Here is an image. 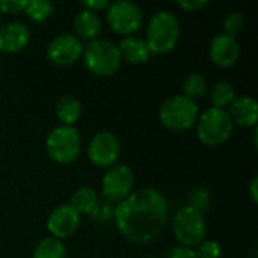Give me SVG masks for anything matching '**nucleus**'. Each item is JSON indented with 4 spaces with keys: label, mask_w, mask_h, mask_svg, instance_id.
<instances>
[{
    "label": "nucleus",
    "mask_w": 258,
    "mask_h": 258,
    "mask_svg": "<svg viewBox=\"0 0 258 258\" xmlns=\"http://www.w3.org/2000/svg\"><path fill=\"white\" fill-rule=\"evenodd\" d=\"M169 218L166 198L153 187L133 190L115 206L113 221L119 233L133 243H148L165 228Z\"/></svg>",
    "instance_id": "nucleus-1"
},
{
    "label": "nucleus",
    "mask_w": 258,
    "mask_h": 258,
    "mask_svg": "<svg viewBox=\"0 0 258 258\" xmlns=\"http://www.w3.org/2000/svg\"><path fill=\"white\" fill-rule=\"evenodd\" d=\"M180 39V23L171 11H157L147 26L145 42L151 54H165L175 48Z\"/></svg>",
    "instance_id": "nucleus-2"
},
{
    "label": "nucleus",
    "mask_w": 258,
    "mask_h": 258,
    "mask_svg": "<svg viewBox=\"0 0 258 258\" xmlns=\"http://www.w3.org/2000/svg\"><path fill=\"white\" fill-rule=\"evenodd\" d=\"M83 62L86 68L101 77L115 74L121 67V54L118 45L106 38H97L83 45Z\"/></svg>",
    "instance_id": "nucleus-3"
},
{
    "label": "nucleus",
    "mask_w": 258,
    "mask_h": 258,
    "mask_svg": "<svg viewBox=\"0 0 258 258\" xmlns=\"http://www.w3.org/2000/svg\"><path fill=\"white\" fill-rule=\"evenodd\" d=\"M200 107L197 101L181 95L166 98L159 109L160 122L172 132H184L197 124Z\"/></svg>",
    "instance_id": "nucleus-4"
},
{
    "label": "nucleus",
    "mask_w": 258,
    "mask_h": 258,
    "mask_svg": "<svg viewBox=\"0 0 258 258\" xmlns=\"http://www.w3.org/2000/svg\"><path fill=\"white\" fill-rule=\"evenodd\" d=\"M234 122L231 121L227 109L209 107L198 116L197 121V136L209 147H219L227 142L233 133Z\"/></svg>",
    "instance_id": "nucleus-5"
},
{
    "label": "nucleus",
    "mask_w": 258,
    "mask_h": 258,
    "mask_svg": "<svg viewBox=\"0 0 258 258\" xmlns=\"http://www.w3.org/2000/svg\"><path fill=\"white\" fill-rule=\"evenodd\" d=\"M172 231L180 246L194 249L207 237V224L204 215L190 206L180 207L172 219Z\"/></svg>",
    "instance_id": "nucleus-6"
},
{
    "label": "nucleus",
    "mask_w": 258,
    "mask_h": 258,
    "mask_svg": "<svg viewBox=\"0 0 258 258\" xmlns=\"http://www.w3.org/2000/svg\"><path fill=\"white\" fill-rule=\"evenodd\" d=\"M80 144V135L74 125H57L47 135L45 150L51 160L68 165L77 159Z\"/></svg>",
    "instance_id": "nucleus-7"
},
{
    "label": "nucleus",
    "mask_w": 258,
    "mask_h": 258,
    "mask_svg": "<svg viewBox=\"0 0 258 258\" xmlns=\"http://www.w3.org/2000/svg\"><path fill=\"white\" fill-rule=\"evenodd\" d=\"M106 20L109 27L124 36H132L142 26L144 17L141 8L130 0H118L107 6Z\"/></svg>",
    "instance_id": "nucleus-8"
},
{
    "label": "nucleus",
    "mask_w": 258,
    "mask_h": 258,
    "mask_svg": "<svg viewBox=\"0 0 258 258\" xmlns=\"http://www.w3.org/2000/svg\"><path fill=\"white\" fill-rule=\"evenodd\" d=\"M135 187V174L130 166L122 163H115L107 168L101 180V192L104 200L112 204H119L124 201Z\"/></svg>",
    "instance_id": "nucleus-9"
},
{
    "label": "nucleus",
    "mask_w": 258,
    "mask_h": 258,
    "mask_svg": "<svg viewBox=\"0 0 258 258\" xmlns=\"http://www.w3.org/2000/svg\"><path fill=\"white\" fill-rule=\"evenodd\" d=\"M119 154H121L119 139L112 132H107V130L95 133L88 145L89 160L98 168L113 166Z\"/></svg>",
    "instance_id": "nucleus-10"
},
{
    "label": "nucleus",
    "mask_w": 258,
    "mask_h": 258,
    "mask_svg": "<svg viewBox=\"0 0 258 258\" xmlns=\"http://www.w3.org/2000/svg\"><path fill=\"white\" fill-rule=\"evenodd\" d=\"M83 51L82 41L74 33H62L47 45V57L51 63L67 67L74 63Z\"/></svg>",
    "instance_id": "nucleus-11"
},
{
    "label": "nucleus",
    "mask_w": 258,
    "mask_h": 258,
    "mask_svg": "<svg viewBox=\"0 0 258 258\" xmlns=\"http://www.w3.org/2000/svg\"><path fill=\"white\" fill-rule=\"evenodd\" d=\"M80 225V215L70 204H59L51 210L47 219V230L54 239H67L73 236Z\"/></svg>",
    "instance_id": "nucleus-12"
},
{
    "label": "nucleus",
    "mask_w": 258,
    "mask_h": 258,
    "mask_svg": "<svg viewBox=\"0 0 258 258\" xmlns=\"http://www.w3.org/2000/svg\"><path fill=\"white\" fill-rule=\"evenodd\" d=\"M209 56L215 65L228 68V67H233L239 60L240 45L236 38L222 32V33L215 35L213 39L210 41Z\"/></svg>",
    "instance_id": "nucleus-13"
},
{
    "label": "nucleus",
    "mask_w": 258,
    "mask_h": 258,
    "mask_svg": "<svg viewBox=\"0 0 258 258\" xmlns=\"http://www.w3.org/2000/svg\"><path fill=\"white\" fill-rule=\"evenodd\" d=\"M30 41V30L20 21L0 26V53L21 51Z\"/></svg>",
    "instance_id": "nucleus-14"
},
{
    "label": "nucleus",
    "mask_w": 258,
    "mask_h": 258,
    "mask_svg": "<svg viewBox=\"0 0 258 258\" xmlns=\"http://www.w3.org/2000/svg\"><path fill=\"white\" fill-rule=\"evenodd\" d=\"M228 115L233 122L243 127H255L258 121V103L255 98L242 95L236 97L228 106Z\"/></svg>",
    "instance_id": "nucleus-15"
},
{
    "label": "nucleus",
    "mask_w": 258,
    "mask_h": 258,
    "mask_svg": "<svg viewBox=\"0 0 258 258\" xmlns=\"http://www.w3.org/2000/svg\"><path fill=\"white\" fill-rule=\"evenodd\" d=\"M101 17L97 12L82 9L74 18V35L80 39H97L101 32Z\"/></svg>",
    "instance_id": "nucleus-16"
},
{
    "label": "nucleus",
    "mask_w": 258,
    "mask_h": 258,
    "mask_svg": "<svg viewBox=\"0 0 258 258\" xmlns=\"http://www.w3.org/2000/svg\"><path fill=\"white\" fill-rule=\"evenodd\" d=\"M118 50L121 54V59L127 60L128 63H145L151 53L145 42V39L136 38V36H125L118 44Z\"/></svg>",
    "instance_id": "nucleus-17"
},
{
    "label": "nucleus",
    "mask_w": 258,
    "mask_h": 258,
    "mask_svg": "<svg viewBox=\"0 0 258 258\" xmlns=\"http://www.w3.org/2000/svg\"><path fill=\"white\" fill-rule=\"evenodd\" d=\"M56 116L62 125H73L82 116V104L73 95H63L56 103Z\"/></svg>",
    "instance_id": "nucleus-18"
},
{
    "label": "nucleus",
    "mask_w": 258,
    "mask_h": 258,
    "mask_svg": "<svg viewBox=\"0 0 258 258\" xmlns=\"http://www.w3.org/2000/svg\"><path fill=\"white\" fill-rule=\"evenodd\" d=\"M98 203V195L97 192L92 189V187H88V186H83V187H79L71 200H70V206L79 213V215H89L95 204Z\"/></svg>",
    "instance_id": "nucleus-19"
},
{
    "label": "nucleus",
    "mask_w": 258,
    "mask_h": 258,
    "mask_svg": "<svg viewBox=\"0 0 258 258\" xmlns=\"http://www.w3.org/2000/svg\"><path fill=\"white\" fill-rule=\"evenodd\" d=\"M210 98H212L213 107L225 109V107H228L234 101L236 89H234V86L230 82L221 80L216 85H213V88L210 89Z\"/></svg>",
    "instance_id": "nucleus-20"
},
{
    "label": "nucleus",
    "mask_w": 258,
    "mask_h": 258,
    "mask_svg": "<svg viewBox=\"0 0 258 258\" xmlns=\"http://www.w3.org/2000/svg\"><path fill=\"white\" fill-rule=\"evenodd\" d=\"M33 258H67V248L62 240L50 236L36 245Z\"/></svg>",
    "instance_id": "nucleus-21"
},
{
    "label": "nucleus",
    "mask_w": 258,
    "mask_h": 258,
    "mask_svg": "<svg viewBox=\"0 0 258 258\" xmlns=\"http://www.w3.org/2000/svg\"><path fill=\"white\" fill-rule=\"evenodd\" d=\"M207 92V82L206 77L200 73L189 74L183 82V95L197 101L203 98Z\"/></svg>",
    "instance_id": "nucleus-22"
},
{
    "label": "nucleus",
    "mask_w": 258,
    "mask_h": 258,
    "mask_svg": "<svg viewBox=\"0 0 258 258\" xmlns=\"http://www.w3.org/2000/svg\"><path fill=\"white\" fill-rule=\"evenodd\" d=\"M53 11H54V6L48 0H27L23 12L32 21L42 23L53 14Z\"/></svg>",
    "instance_id": "nucleus-23"
},
{
    "label": "nucleus",
    "mask_w": 258,
    "mask_h": 258,
    "mask_svg": "<svg viewBox=\"0 0 258 258\" xmlns=\"http://www.w3.org/2000/svg\"><path fill=\"white\" fill-rule=\"evenodd\" d=\"M245 27V17L237 12V11H233L230 12L225 20H224V33L236 38Z\"/></svg>",
    "instance_id": "nucleus-24"
},
{
    "label": "nucleus",
    "mask_w": 258,
    "mask_h": 258,
    "mask_svg": "<svg viewBox=\"0 0 258 258\" xmlns=\"http://www.w3.org/2000/svg\"><path fill=\"white\" fill-rule=\"evenodd\" d=\"M113 212H115V204H112L107 200H98L91 215L97 222H109L113 219Z\"/></svg>",
    "instance_id": "nucleus-25"
},
{
    "label": "nucleus",
    "mask_w": 258,
    "mask_h": 258,
    "mask_svg": "<svg viewBox=\"0 0 258 258\" xmlns=\"http://www.w3.org/2000/svg\"><path fill=\"white\" fill-rule=\"evenodd\" d=\"M209 204H210V194L207 189H204V187L192 189V192L189 195V204L187 206H190V207H194L203 213L209 207Z\"/></svg>",
    "instance_id": "nucleus-26"
},
{
    "label": "nucleus",
    "mask_w": 258,
    "mask_h": 258,
    "mask_svg": "<svg viewBox=\"0 0 258 258\" xmlns=\"http://www.w3.org/2000/svg\"><path fill=\"white\" fill-rule=\"evenodd\" d=\"M198 258H221L222 255V246L216 240L206 239L198 245V249L195 251Z\"/></svg>",
    "instance_id": "nucleus-27"
},
{
    "label": "nucleus",
    "mask_w": 258,
    "mask_h": 258,
    "mask_svg": "<svg viewBox=\"0 0 258 258\" xmlns=\"http://www.w3.org/2000/svg\"><path fill=\"white\" fill-rule=\"evenodd\" d=\"M27 0H0V14H20L24 11Z\"/></svg>",
    "instance_id": "nucleus-28"
},
{
    "label": "nucleus",
    "mask_w": 258,
    "mask_h": 258,
    "mask_svg": "<svg viewBox=\"0 0 258 258\" xmlns=\"http://www.w3.org/2000/svg\"><path fill=\"white\" fill-rule=\"evenodd\" d=\"M168 258H198L195 249L186 246H174L169 249Z\"/></svg>",
    "instance_id": "nucleus-29"
},
{
    "label": "nucleus",
    "mask_w": 258,
    "mask_h": 258,
    "mask_svg": "<svg viewBox=\"0 0 258 258\" xmlns=\"http://www.w3.org/2000/svg\"><path fill=\"white\" fill-rule=\"evenodd\" d=\"M110 5V2L107 0H83L82 2V6L88 11H92V12H97L98 11H103V9H107V6Z\"/></svg>",
    "instance_id": "nucleus-30"
},
{
    "label": "nucleus",
    "mask_w": 258,
    "mask_h": 258,
    "mask_svg": "<svg viewBox=\"0 0 258 258\" xmlns=\"http://www.w3.org/2000/svg\"><path fill=\"white\" fill-rule=\"evenodd\" d=\"M177 5L180 8H183L184 11L194 12V11H198V9L204 8L207 5V0H178Z\"/></svg>",
    "instance_id": "nucleus-31"
},
{
    "label": "nucleus",
    "mask_w": 258,
    "mask_h": 258,
    "mask_svg": "<svg viewBox=\"0 0 258 258\" xmlns=\"http://www.w3.org/2000/svg\"><path fill=\"white\" fill-rule=\"evenodd\" d=\"M257 183H258V178L257 177H254V178H252V181H251V186H249V192H251V197H252V201H254V203H257L258 201Z\"/></svg>",
    "instance_id": "nucleus-32"
},
{
    "label": "nucleus",
    "mask_w": 258,
    "mask_h": 258,
    "mask_svg": "<svg viewBox=\"0 0 258 258\" xmlns=\"http://www.w3.org/2000/svg\"><path fill=\"white\" fill-rule=\"evenodd\" d=\"M0 26H2V14H0Z\"/></svg>",
    "instance_id": "nucleus-33"
},
{
    "label": "nucleus",
    "mask_w": 258,
    "mask_h": 258,
    "mask_svg": "<svg viewBox=\"0 0 258 258\" xmlns=\"http://www.w3.org/2000/svg\"><path fill=\"white\" fill-rule=\"evenodd\" d=\"M148 258H157V257H148Z\"/></svg>",
    "instance_id": "nucleus-34"
}]
</instances>
